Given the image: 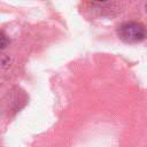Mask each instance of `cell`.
<instances>
[{"label": "cell", "instance_id": "1", "mask_svg": "<svg viewBox=\"0 0 147 147\" xmlns=\"http://www.w3.org/2000/svg\"><path fill=\"white\" fill-rule=\"evenodd\" d=\"M118 37L125 42H139L146 38V30L137 22H125L117 30Z\"/></svg>", "mask_w": 147, "mask_h": 147}, {"label": "cell", "instance_id": "2", "mask_svg": "<svg viewBox=\"0 0 147 147\" xmlns=\"http://www.w3.org/2000/svg\"><path fill=\"white\" fill-rule=\"evenodd\" d=\"M95 1H107V0H95Z\"/></svg>", "mask_w": 147, "mask_h": 147}]
</instances>
